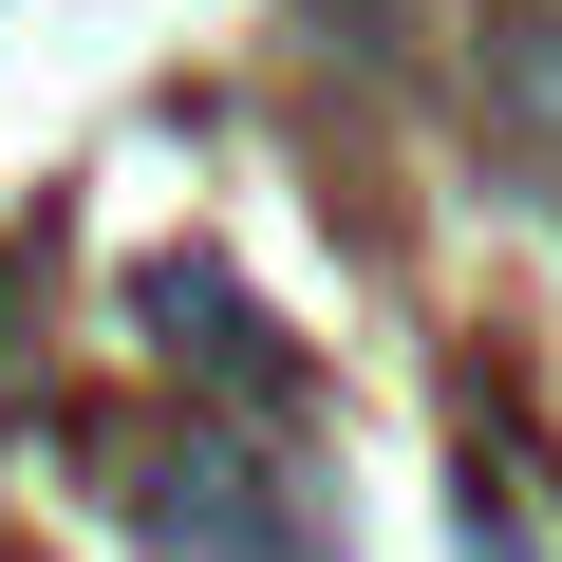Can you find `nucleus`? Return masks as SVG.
I'll list each match as a JSON object with an SVG mask.
<instances>
[{
	"mask_svg": "<svg viewBox=\"0 0 562 562\" xmlns=\"http://www.w3.org/2000/svg\"><path fill=\"white\" fill-rule=\"evenodd\" d=\"M169 543H188V562H301V525H281V487H262L244 450H188V469H169Z\"/></svg>",
	"mask_w": 562,
	"mask_h": 562,
	"instance_id": "f257e3e1",
	"label": "nucleus"
}]
</instances>
